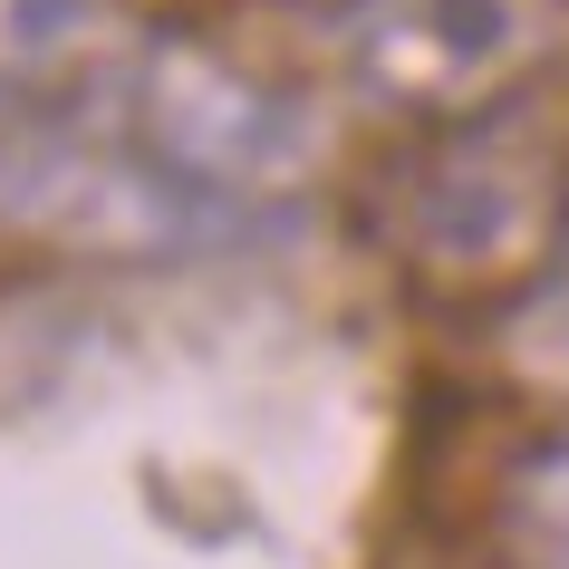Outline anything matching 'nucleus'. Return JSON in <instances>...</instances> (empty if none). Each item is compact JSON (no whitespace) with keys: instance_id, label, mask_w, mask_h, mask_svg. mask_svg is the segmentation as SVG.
<instances>
[{"instance_id":"obj_6","label":"nucleus","mask_w":569,"mask_h":569,"mask_svg":"<svg viewBox=\"0 0 569 569\" xmlns=\"http://www.w3.org/2000/svg\"><path fill=\"white\" fill-rule=\"evenodd\" d=\"M511 550L531 569H569V435L511 473Z\"/></svg>"},{"instance_id":"obj_7","label":"nucleus","mask_w":569,"mask_h":569,"mask_svg":"<svg viewBox=\"0 0 569 569\" xmlns=\"http://www.w3.org/2000/svg\"><path fill=\"white\" fill-rule=\"evenodd\" d=\"M540 338L569 358V241H560V261L540 270Z\"/></svg>"},{"instance_id":"obj_3","label":"nucleus","mask_w":569,"mask_h":569,"mask_svg":"<svg viewBox=\"0 0 569 569\" xmlns=\"http://www.w3.org/2000/svg\"><path fill=\"white\" fill-rule=\"evenodd\" d=\"M0 222L78 251H193L241 232L251 212L164 174L126 126H30L0 146Z\"/></svg>"},{"instance_id":"obj_4","label":"nucleus","mask_w":569,"mask_h":569,"mask_svg":"<svg viewBox=\"0 0 569 569\" xmlns=\"http://www.w3.org/2000/svg\"><path fill=\"white\" fill-rule=\"evenodd\" d=\"M550 0H338V68L387 107H492L540 49Z\"/></svg>"},{"instance_id":"obj_5","label":"nucleus","mask_w":569,"mask_h":569,"mask_svg":"<svg viewBox=\"0 0 569 569\" xmlns=\"http://www.w3.org/2000/svg\"><path fill=\"white\" fill-rule=\"evenodd\" d=\"M97 39V0H0V78H49Z\"/></svg>"},{"instance_id":"obj_1","label":"nucleus","mask_w":569,"mask_h":569,"mask_svg":"<svg viewBox=\"0 0 569 569\" xmlns=\"http://www.w3.org/2000/svg\"><path fill=\"white\" fill-rule=\"evenodd\" d=\"M569 241V146L531 107H463L387 183V251L435 300L540 290Z\"/></svg>"},{"instance_id":"obj_2","label":"nucleus","mask_w":569,"mask_h":569,"mask_svg":"<svg viewBox=\"0 0 569 569\" xmlns=\"http://www.w3.org/2000/svg\"><path fill=\"white\" fill-rule=\"evenodd\" d=\"M117 126L164 174H183L232 212H261L270 193H290L319 164V126L300 97H280L270 78L232 68L222 49H193V39H146L126 59Z\"/></svg>"}]
</instances>
